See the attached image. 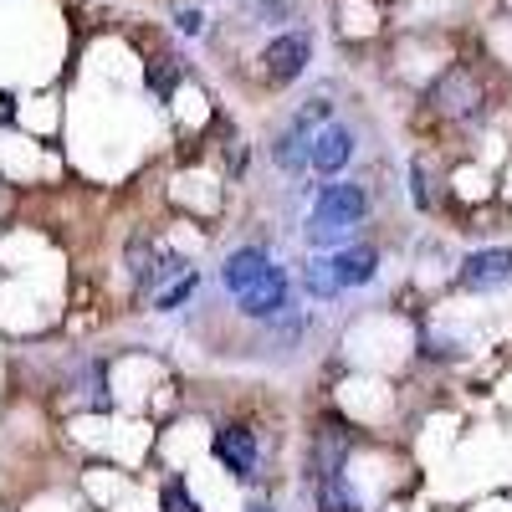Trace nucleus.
<instances>
[{"mask_svg":"<svg viewBox=\"0 0 512 512\" xmlns=\"http://www.w3.org/2000/svg\"><path fill=\"white\" fill-rule=\"evenodd\" d=\"M216 461L236 477H251L256 472V436L246 431V425H221L216 431Z\"/></svg>","mask_w":512,"mask_h":512,"instance_id":"obj_6","label":"nucleus"},{"mask_svg":"<svg viewBox=\"0 0 512 512\" xmlns=\"http://www.w3.org/2000/svg\"><path fill=\"white\" fill-rule=\"evenodd\" d=\"M308 292H313V297L344 292V287H338V272H333V256H328V262H313V267H308Z\"/></svg>","mask_w":512,"mask_h":512,"instance_id":"obj_13","label":"nucleus"},{"mask_svg":"<svg viewBox=\"0 0 512 512\" xmlns=\"http://www.w3.org/2000/svg\"><path fill=\"white\" fill-rule=\"evenodd\" d=\"M431 103L451 118H477L482 113V82L472 77V67H451L436 77V88H431Z\"/></svg>","mask_w":512,"mask_h":512,"instance_id":"obj_2","label":"nucleus"},{"mask_svg":"<svg viewBox=\"0 0 512 512\" xmlns=\"http://www.w3.org/2000/svg\"><path fill=\"white\" fill-rule=\"evenodd\" d=\"M333 272H338V287H364L379 272V251L374 246H338L333 251Z\"/></svg>","mask_w":512,"mask_h":512,"instance_id":"obj_10","label":"nucleus"},{"mask_svg":"<svg viewBox=\"0 0 512 512\" xmlns=\"http://www.w3.org/2000/svg\"><path fill=\"white\" fill-rule=\"evenodd\" d=\"M272 159H277V169H287V175H303V169L313 164V128L303 118H292V128H282L277 144H272Z\"/></svg>","mask_w":512,"mask_h":512,"instance_id":"obj_7","label":"nucleus"},{"mask_svg":"<svg viewBox=\"0 0 512 512\" xmlns=\"http://www.w3.org/2000/svg\"><path fill=\"white\" fill-rule=\"evenodd\" d=\"M200 21H205L200 11H175V26H180L185 36H195V31H200Z\"/></svg>","mask_w":512,"mask_h":512,"instance_id":"obj_18","label":"nucleus"},{"mask_svg":"<svg viewBox=\"0 0 512 512\" xmlns=\"http://www.w3.org/2000/svg\"><path fill=\"white\" fill-rule=\"evenodd\" d=\"M292 11V0H262V6H256V16H262V21H282Z\"/></svg>","mask_w":512,"mask_h":512,"instance_id":"obj_17","label":"nucleus"},{"mask_svg":"<svg viewBox=\"0 0 512 512\" xmlns=\"http://www.w3.org/2000/svg\"><path fill=\"white\" fill-rule=\"evenodd\" d=\"M354 159V128L349 123H323L313 134V169L318 175H338Z\"/></svg>","mask_w":512,"mask_h":512,"instance_id":"obj_5","label":"nucleus"},{"mask_svg":"<svg viewBox=\"0 0 512 512\" xmlns=\"http://www.w3.org/2000/svg\"><path fill=\"white\" fill-rule=\"evenodd\" d=\"M267 272H272V256L256 251V246H241V251L226 256V272H221V277H226V292L241 297V292H251L256 282H262Z\"/></svg>","mask_w":512,"mask_h":512,"instance_id":"obj_8","label":"nucleus"},{"mask_svg":"<svg viewBox=\"0 0 512 512\" xmlns=\"http://www.w3.org/2000/svg\"><path fill=\"white\" fill-rule=\"evenodd\" d=\"M149 262H154V246H149L144 236H134V241H128V272H134V282H144V287L159 277Z\"/></svg>","mask_w":512,"mask_h":512,"instance_id":"obj_12","label":"nucleus"},{"mask_svg":"<svg viewBox=\"0 0 512 512\" xmlns=\"http://www.w3.org/2000/svg\"><path fill=\"white\" fill-rule=\"evenodd\" d=\"M190 292H195V277L185 272V277H180L175 287H169V292L159 297V313H169V308H180V303H185V297H190Z\"/></svg>","mask_w":512,"mask_h":512,"instance_id":"obj_16","label":"nucleus"},{"mask_svg":"<svg viewBox=\"0 0 512 512\" xmlns=\"http://www.w3.org/2000/svg\"><path fill=\"white\" fill-rule=\"evenodd\" d=\"M236 303H241L246 318H277V313L287 308V277H282V267H272L251 292H241Z\"/></svg>","mask_w":512,"mask_h":512,"instance_id":"obj_9","label":"nucleus"},{"mask_svg":"<svg viewBox=\"0 0 512 512\" xmlns=\"http://www.w3.org/2000/svg\"><path fill=\"white\" fill-rule=\"evenodd\" d=\"M251 512H267V507H251Z\"/></svg>","mask_w":512,"mask_h":512,"instance_id":"obj_19","label":"nucleus"},{"mask_svg":"<svg viewBox=\"0 0 512 512\" xmlns=\"http://www.w3.org/2000/svg\"><path fill=\"white\" fill-rule=\"evenodd\" d=\"M410 175H415V205L431 210V205H436V185H431V169H425V159H415Z\"/></svg>","mask_w":512,"mask_h":512,"instance_id":"obj_14","label":"nucleus"},{"mask_svg":"<svg viewBox=\"0 0 512 512\" xmlns=\"http://www.w3.org/2000/svg\"><path fill=\"white\" fill-rule=\"evenodd\" d=\"M164 512H200L195 497L185 492V482H169V487H164Z\"/></svg>","mask_w":512,"mask_h":512,"instance_id":"obj_15","label":"nucleus"},{"mask_svg":"<svg viewBox=\"0 0 512 512\" xmlns=\"http://www.w3.org/2000/svg\"><path fill=\"white\" fill-rule=\"evenodd\" d=\"M308 57H313V36H308V31H287V36L267 41V52H262L267 82H292L297 72L308 67Z\"/></svg>","mask_w":512,"mask_h":512,"instance_id":"obj_3","label":"nucleus"},{"mask_svg":"<svg viewBox=\"0 0 512 512\" xmlns=\"http://www.w3.org/2000/svg\"><path fill=\"white\" fill-rule=\"evenodd\" d=\"M512 282V251H477L461 262V287L466 292H497Z\"/></svg>","mask_w":512,"mask_h":512,"instance_id":"obj_4","label":"nucleus"},{"mask_svg":"<svg viewBox=\"0 0 512 512\" xmlns=\"http://www.w3.org/2000/svg\"><path fill=\"white\" fill-rule=\"evenodd\" d=\"M364 210L369 200L359 185H323L308 216V246H349V231L364 221Z\"/></svg>","mask_w":512,"mask_h":512,"instance_id":"obj_1","label":"nucleus"},{"mask_svg":"<svg viewBox=\"0 0 512 512\" xmlns=\"http://www.w3.org/2000/svg\"><path fill=\"white\" fill-rule=\"evenodd\" d=\"M313 482H318V507H323V512H359V497H354L349 482H344V466H338V472L313 477Z\"/></svg>","mask_w":512,"mask_h":512,"instance_id":"obj_11","label":"nucleus"}]
</instances>
